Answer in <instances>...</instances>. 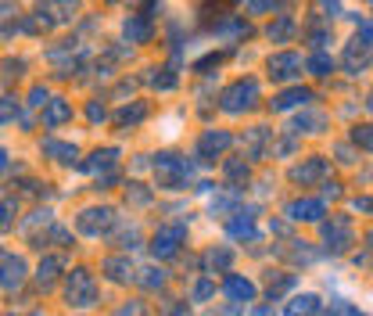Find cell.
Returning <instances> with one entry per match:
<instances>
[{"instance_id":"obj_1","label":"cell","mask_w":373,"mask_h":316,"mask_svg":"<svg viewBox=\"0 0 373 316\" xmlns=\"http://www.w3.org/2000/svg\"><path fill=\"white\" fill-rule=\"evenodd\" d=\"M219 104H223V112H230V115H241V112L255 108L258 104V83L255 79H237L234 86L223 90Z\"/></svg>"},{"instance_id":"obj_2","label":"cell","mask_w":373,"mask_h":316,"mask_svg":"<svg viewBox=\"0 0 373 316\" xmlns=\"http://www.w3.org/2000/svg\"><path fill=\"white\" fill-rule=\"evenodd\" d=\"M154 176H158V187L180 191V184L190 176V166L180 162L176 154H158V158H154Z\"/></svg>"},{"instance_id":"obj_3","label":"cell","mask_w":373,"mask_h":316,"mask_svg":"<svg viewBox=\"0 0 373 316\" xmlns=\"http://www.w3.org/2000/svg\"><path fill=\"white\" fill-rule=\"evenodd\" d=\"M65 298H69V305H93L97 302V284H93V277L86 273V270H76L72 277H69V284H65Z\"/></svg>"},{"instance_id":"obj_4","label":"cell","mask_w":373,"mask_h":316,"mask_svg":"<svg viewBox=\"0 0 373 316\" xmlns=\"http://www.w3.org/2000/svg\"><path fill=\"white\" fill-rule=\"evenodd\" d=\"M112 223H115V208H83L76 220L79 234H86V237H101Z\"/></svg>"},{"instance_id":"obj_5","label":"cell","mask_w":373,"mask_h":316,"mask_svg":"<svg viewBox=\"0 0 373 316\" xmlns=\"http://www.w3.org/2000/svg\"><path fill=\"white\" fill-rule=\"evenodd\" d=\"M187 241V227H162L154 234V241H151V252L158 255V259H169V255H176L180 252V244Z\"/></svg>"},{"instance_id":"obj_6","label":"cell","mask_w":373,"mask_h":316,"mask_svg":"<svg viewBox=\"0 0 373 316\" xmlns=\"http://www.w3.org/2000/svg\"><path fill=\"white\" fill-rule=\"evenodd\" d=\"M230 144H234V137H230L226 130H205L201 140H197V154H201V158H216V154H223Z\"/></svg>"},{"instance_id":"obj_7","label":"cell","mask_w":373,"mask_h":316,"mask_svg":"<svg viewBox=\"0 0 373 316\" xmlns=\"http://www.w3.org/2000/svg\"><path fill=\"white\" fill-rule=\"evenodd\" d=\"M369 58H373V43H366V40H352L348 43V50H345V69L352 72V76H359L366 65H369Z\"/></svg>"},{"instance_id":"obj_8","label":"cell","mask_w":373,"mask_h":316,"mask_svg":"<svg viewBox=\"0 0 373 316\" xmlns=\"http://www.w3.org/2000/svg\"><path fill=\"white\" fill-rule=\"evenodd\" d=\"M22 281H25V259L22 255H8L4 262H0V288L15 291V288H22Z\"/></svg>"},{"instance_id":"obj_9","label":"cell","mask_w":373,"mask_h":316,"mask_svg":"<svg viewBox=\"0 0 373 316\" xmlns=\"http://www.w3.org/2000/svg\"><path fill=\"white\" fill-rule=\"evenodd\" d=\"M323 237H327L331 252H345V248L352 244V223H348L345 216H338V220H331V223L323 227Z\"/></svg>"},{"instance_id":"obj_10","label":"cell","mask_w":373,"mask_h":316,"mask_svg":"<svg viewBox=\"0 0 373 316\" xmlns=\"http://www.w3.org/2000/svg\"><path fill=\"white\" fill-rule=\"evenodd\" d=\"M287 216H291L294 223H316L319 216H323V201H316V198L291 201V205H287Z\"/></svg>"},{"instance_id":"obj_11","label":"cell","mask_w":373,"mask_h":316,"mask_svg":"<svg viewBox=\"0 0 373 316\" xmlns=\"http://www.w3.org/2000/svg\"><path fill=\"white\" fill-rule=\"evenodd\" d=\"M298 69H302V62H298V55H291V50H280V55L270 58V76L273 79H294Z\"/></svg>"},{"instance_id":"obj_12","label":"cell","mask_w":373,"mask_h":316,"mask_svg":"<svg viewBox=\"0 0 373 316\" xmlns=\"http://www.w3.org/2000/svg\"><path fill=\"white\" fill-rule=\"evenodd\" d=\"M327 169H331V166H327V158H309V162H302V166L291 173V180L305 187V184H316V180H323V176H327Z\"/></svg>"},{"instance_id":"obj_13","label":"cell","mask_w":373,"mask_h":316,"mask_svg":"<svg viewBox=\"0 0 373 316\" xmlns=\"http://www.w3.org/2000/svg\"><path fill=\"white\" fill-rule=\"evenodd\" d=\"M305 101H312V90H305V86H291V90H284V94L273 97V112L298 108V104H305Z\"/></svg>"},{"instance_id":"obj_14","label":"cell","mask_w":373,"mask_h":316,"mask_svg":"<svg viewBox=\"0 0 373 316\" xmlns=\"http://www.w3.org/2000/svg\"><path fill=\"white\" fill-rule=\"evenodd\" d=\"M223 291H226V295H230L234 302H241V305L255 298V284H251L248 277H237V273H230V277H226V284H223Z\"/></svg>"},{"instance_id":"obj_15","label":"cell","mask_w":373,"mask_h":316,"mask_svg":"<svg viewBox=\"0 0 373 316\" xmlns=\"http://www.w3.org/2000/svg\"><path fill=\"white\" fill-rule=\"evenodd\" d=\"M69 119H72V104H69V101H62V97L47 101V112H43V123H47V126H62V123H69Z\"/></svg>"},{"instance_id":"obj_16","label":"cell","mask_w":373,"mask_h":316,"mask_svg":"<svg viewBox=\"0 0 373 316\" xmlns=\"http://www.w3.org/2000/svg\"><path fill=\"white\" fill-rule=\"evenodd\" d=\"M104 273H108L112 281H119V284H126V281H137V270L130 266V259H104V266H101Z\"/></svg>"},{"instance_id":"obj_17","label":"cell","mask_w":373,"mask_h":316,"mask_svg":"<svg viewBox=\"0 0 373 316\" xmlns=\"http://www.w3.org/2000/svg\"><path fill=\"white\" fill-rule=\"evenodd\" d=\"M316 312H319V298L305 291V295H294L287 302V312L284 316H316Z\"/></svg>"},{"instance_id":"obj_18","label":"cell","mask_w":373,"mask_h":316,"mask_svg":"<svg viewBox=\"0 0 373 316\" xmlns=\"http://www.w3.org/2000/svg\"><path fill=\"white\" fill-rule=\"evenodd\" d=\"M122 33H126L130 43H147V40H151V26H147L140 15H130L126 26H122Z\"/></svg>"},{"instance_id":"obj_19","label":"cell","mask_w":373,"mask_h":316,"mask_svg":"<svg viewBox=\"0 0 373 316\" xmlns=\"http://www.w3.org/2000/svg\"><path fill=\"white\" fill-rule=\"evenodd\" d=\"M115 158H119V151H115V147L93 151V154H90V162H83V169H86V173H101V169H112V166H115Z\"/></svg>"},{"instance_id":"obj_20","label":"cell","mask_w":373,"mask_h":316,"mask_svg":"<svg viewBox=\"0 0 373 316\" xmlns=\"http://www.w3.org/2000/svg\"><path fill=\"white\" fill-rule=\"evenodd\" d=\"M43 154H50V158H58V162H72V158H76L79 151H76V144H62V140H47V144H43Z\"/></svg>"},{"instance_id":"obj_21","label":"cell","mask_w":373,"mask_h":316,"mask_svg":"<svg viewBox=\"0 0 373 316\" xmlns=\"http://www.w3.org/2000/svg\"><path fill=\"white\" fill-rule=\"evenodd\" d=\"M58 270H62V259H43L40 270H36V284L40 288H50V284H54V277H58Z\"/></svg>"},{"instance_id":"obj_22","label":"cell","mask_w":373,"mask_h":316,"mask_svg":"<svg viewBox=\"0 0 373 316\" xmlns=\"http://www.w3.org/2000/svg\"><path fill=\"white\" fill-rule=\"evenodd\" d=\"M327 126V115L323 112H305V115H298V123H294V130L302 133H319V130H323Z\"/></svg>"},{"instance_id":"obj_23","label":"cell","mask_w":373,"mask_h":316,"mask_svg":"<svg viewBox=\"0 0 373 316\" xmlns=\"http://www.w3.org/2000/svg\"><path fill=\"white\" fill-rule=\"evenodd\" d=\"M230 262H234V252H230V248H212V252L205 255V266H208V270H226Z\"/></svg>"},{"instance_id":"obj_24","label":"cell","mask_w":373,"mask_h":316,"mask_svg":"<svg viewBox=\"0 0 373 316\" xmlns=\"http://www.w3.org/2000/svg\"><path fill=\"white\" fill-rule=\"evenodd\" d=\"M294 33H298V26H294V18H287V15L270 26V40H291Z\"/></svg>"},{"instance_id":"obj_25","label":"cell","mask_w":373,"mask_h":316,"mask_svg":"<svg viewBox=\"0 0 373 316\" xmlns=\"http://www.w3.org/2000/svg\"><path fill=\"white\" fill-rule=\"evenodd\" d=\"M230 234H234V237H248V241H255V237H258V230H255L251 216H244V220H230Z\"/></svg>"},{"instance_id":"obj_26","label":"cell","mask_w":373,"mask_h":316,"mask_svg":"<svg viewBox=\"0 0 373 316\" xmlns=\"http://www.w3.org/2000/svg\"><path fill=\"white\" fill-rule=\"evenodd\" d=\"M147 119V104H133V108H122L119 112V123L122 126H137V123H144Z\"/></svg>"},{"instance_id":"obj_27","label":"cell","mask_w":373,"mask_h":316,"mask_svg":"<svg viewBox=\"0 0 373 316\" xmlns=\"http://www.w3.org/2000/svg\"><path fill=\"white\" fill-rule=\"evenodd\" d=\"M15 216H18V205H15V198L0 201V230H11V227H15Z\"/></svg>"},{"instance_id":"obj_28","label":"cell","mask_w":373,"mask_h":316,"mask_svg":"<svg viewBox=\"0 0 373 316\" xmlns=\"http://www.w3.org/2000/svg\"><path fill=\"white\" fill-rule=\"evenodd\" d=\"M15 26H18V8L0 4V33H15Z\"/></svg>"},{"instance_id":"obj_29","label":"cell","mask_w":373,"mask_h":316,"mask_svg":"<svg viewBox=\"0 0 373 316\" xmlns=\"http://www.w3.org/2000/svg\"><path fill=\"white\" fill-rule=\"evenodd\" d=\"M309 72H312V76H331V72H334V58L312 55V58H309Z\"/></svg>"},{"instance_id":"obj_30","label":"cell","mask_w":373,"mask_h":316,"mask_svg":"<svg viewBox=\"0 0 373 316\" xmlns=\"http://www.w3.org/2000/svg\"><path fill=\"white\" fill-rule=\"evenodd\" d=\"M140 273H144V277H137V281H140L147 291H154V288H162V284H166V273H162V270H154V266H151V270H140Z\"/></svg>"},{"instance_id":"obj_31","label":"cell","mask_w":373,"mask_h":316,"mask_svg":"<svg viewBox=\"0 0 373 316\" xmlns=\"http://www.w3.org/2000/svg\"><path fill=\"white\" fill-rule=\"evenodd\" d=\"M352 140H355L359 147L373 151V126H355V130H352Z\"/></svg>"},{"instance_id":"obj_32","label":"cell","mask_w":373,"mask_h":316,"mask_svg":"<svg viewBox=\"0 0 373 316\" xmlns=\"http://www.w3.org/2000/svg\"><path fill=\"white\" fill-rule=\"evenodd\" d=\"M18 115V101L15 97H0V123H8Z\"/></svg>"},{"instance_id":"obj_33","label":"cell","mask_w":373,"mask_h":316,"mask_svg":"<svg viewBox=\"0 0 373 316\" xmlns=\"http://www.w3.org/2000/svg\"><path fill=\"white\" fill-rule=\"evenodd\" d=\"M162 76H147L151 79V86H162V90H173L176 86V76H169V69H158Z\"/></svg>"},{"instance_id":"obj_34","label":"cell","mask_w":373,"mask_h":316,"mask_svg":"<svg viewBox=\"0 0 373 316\" xmlns=\"http://www.w3.org/2000/svg\"><path fill=\"white\" fill-rule=\"evenodd\" d=\"M284 0H251V15H262V11H273V8H280Z\"/></svg>"},{"instance_id":"obj_35","label":"cell","mask_w":373,"mask_h":316,"mask_svg":"<svg viewBox=\"0 0 373 316\" xmlns=\"http://www.w3.org/2000/svg\"><path fill=\"white\" fill-rule=\"evenodd\" d=\"M47 101H50V94H47L43 86H36V90L29 94V104H33V108H43V104H47Z\"/></svg>"},{"instance_id":"obj_36","label":"cell","mask_w":373,"mask_h":316,"mask_svg":"<svg viewBox=\"0 0 373 316\" xmlns=\"http://www.w3.org/2000/svg\"><path fill=\"white\" fill-rule=\"evenodd\" d=\"M130 198H133L137 205H147V201H151V194H147L140 184H130Z\"/></svg>"},{"instance_id":"obj_37","label":"cell","mask_w":373,"mask_h":316,"mask_svg":"<svg viewBox=\"0 0 373 316\" xmlns=\"http://www.w3.org/2000/svg\"><path fill=\"white\" fill-rule=\"evenodd\" d=\"M119 316H147V305L144 302H133V305H122Z\"/></svg>"},{"instance_id":"obj_38","label":"cell","mask_w":373,"mask_h":316,"mask_svg":"<svg viewBox=\"0 0 373 316\" xmlns=\"http://www.w3.org/2000/svg\"><path fill=\"white\" fill-rule=\"evenodd\" d=\"M262 140H265V133H262V130H251V140H248V144H251V154H255V158L262 154Z\"/></svg>"},{"instance_id":"obj_39","label":"cell","mask_w":373,"mask_h":316,"mask_svg":"<svg viewBox=\"0 0 373 316\" xmlns=\"http://www.w3.org/2000/svg\"><path fill=\"white\" fill-rule=\"evenodd\" d=\"M226 176L241 180V176H248V166H244V162H226Z\"/></svg>"},{"instance_id":"obj_40","label":"cell","mask_w":373,"mask_h":316,"mask_svg":"<svg viewBox=\"0 0 373 316\" xmlns=\"http://www.w3.org/2000/svg\"><path fill=\"white\" fill-rule=\"evenodd\" d=\"M208 295H212V284H208V281H197V284H194V302H205Z\"/></svg>"},{"instance_id":"obj_41","label":"cell","mask_w":373,"mask_h":316,"mask_svg":"<svg viewBox=\"0 0 373 316\" xmlns=\"http://www.w3.org/2000/svg\"><path fill=\"white\" fill-rule=\"evenodd\" d=\"M90 119H93V123H104V108H101V104H97V101L90 104Z\"/></svg>"},{"instance_id":"obj_42","label":"cell","mask_w":373,"mask_h":316,"mask_svg":"<svg viewBox=\"0 0 373 316\" xmlns=\"http://www.w3.org/2000/svg\"><path fill=\"white\" fill-rule=\"evenodd\" d=\"M169 316H190V312H187V305L180 302V305H173V309H169Z\"/></svg>"},{"instance_id":"obj_43","label":"cell","mask_w":373,"mask_h":316,"mask_svg":"<svg viewBox=\"0 0 373 316\" xmlns=\"http://www.w3.org/2000/svg\"><path fill=\"white\" fill-rule=\"evenodd\" d=\"M4 169H8V151L0 147V173H4Z\"/></svg>"},{"instance_id":"obj_44","label":"cell","mask_w":373,"mask_h":316,"mask_svg":"<svg viewBox=\"0 0 373 316\" xmlns=\"http://www.w3.org/2000/svg\"><path fill=\"white\" fill-rule=\"evenodd\" d=\"M251 316H273V309H255Z\"/></svg>"},{"instance_id":"obj_45","label":"cell","mask_w":373,"mask_h":316,"mask_svg":"<svg viewBox=\"0 0 373 316\" xmlns=\"http://www.w3.org/2000/svg\"><path fill=\"white\" fill-rule=\"evenodd\" d=\"M369 112H373V94H369Z\"/></svg>"},{"instance_id":"obj_46","label":"cell","mask_w":373,"mask_h":316,"mask_svg":"<svg viewBox=\"0 0 373 316\" xmlns=\"http://www.w3.org/2000/svg\"><path fill=\"white\" fill-rule=\"evenodd\" d=\"M348 316H359V312H348Z\"/></svg>"}]
</instances>
